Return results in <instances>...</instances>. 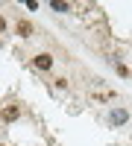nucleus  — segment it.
<instances>
[{"label":"nucleus","instance_id":"obj_4","mask_svg":"<svg viewBox=\"0 0 132 146\" xmlns=\"http://www.w3.org/2000/svg\"><path fill=\"white\" fill-rule=\"evenodd\" d=\"M18 32L23 35V38H29V35H32V27H29L27 21H21V23H18Z\"/></svg>","mask_w":132,"mask_h":146},{"label":"nucleus","instance_id":"obj_1","mask_svg":"<svg viewBox=\"0 0 132 146\" xmlns=\"http://www.w3.org/2000/svg\"><path fill=\"white\" fill-rule=\"evenodd\" d=\"M126 120H129L126 108H112V111H109V126H123Z\"/></svg>","mask_w":132,"mask_h":146},{"label":"nucleus","instance_id":"obj_3","mask_svg":"<svg viewBox=\"0 0 132 146\" xmlns=\"http://www.w3.org/2000/svg\"><path fill=\"white\" fill-rule=\"evenodd\" d=\"M21 117V108L18 105H6L3 108V120H6V123H12V120H18Z\"/></svg>","mask_w":132,"mask_h":146},{"label":"nucleus","instance_id":"obj_2","mask_svg":"<svg viewBox=\"0 0 132 146\" xmlns=\"http://www.w3.org/2000/svg\"><path fill=\"white\" fill-rule=\"evenodd\" d=\"M32 64L38 67V70H50V67H53V56H50V53H38V56L32 58Z\"/></svg>","mask_w":132,"mask_h":146},{"label":"nucleus","instance_id":"obj_6","mask_svg":"<svg viewBox=\"0 0 132 146\" xmlns=\"http://www.w3.org/2000/svg\"><path fill=\"white\" fill-rule=\"evenodd\" d=\"M6 29V21H3V15H0V32H3Z\"/></svg>","mask_w":132,"mask_h":146},{"label":"nucleus","instance_id":"obj_5","mask_svg":"<svg viewBox=\"0 0 132 146\" xmlns=\"http://www.w3.org/2000/svg\"><path fill=\"white\" fill-rule=\"evenodd\" d=\"M50 6H53V12H68V9H70L68 3H59V0H53V3H50Z\"/></svg>","mask_w":132,"mask_h":146}]
</instances>
